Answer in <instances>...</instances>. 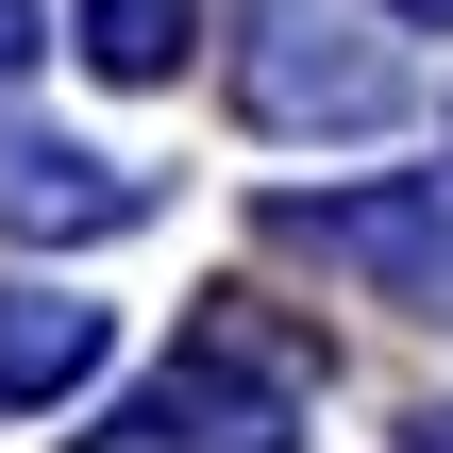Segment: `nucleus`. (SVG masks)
<instances>
[{
    "label": "nucleus",
    "instance_id": "nucleus-6",
    "mask_svg": "<svg viewBox=\"0 0 453 453\" xmlns=\"http://www.w3.org/2000/svg\"><path fill=\"white\" fill-rule=\"evenodd\" d=\"M403 453H453V420H420V437H403Z\"/></svg>",
    "mask_w": 453,
    "mask_h": 453
},
{
    "label": "nucleus",
    "instance_id": "nucleus-2",
    "mask_svg": "<svg viewBox=\"0 0 453 453\" xmlns=\"http://www.w3.org/2000/svg\"><path fill=\"white\" fill-rule=\"evenodd\" d=\"M118 219H151L134 168H101L67 134H0V235H118Z\"/></svg>",
    "mask_w": 453,
    "mask_h": 453
},
{
    "label": "nucleus",
    "instance_id": "nucleus-4",
    "mask_svg": "<svg viewBox=\"0 0 453 453\" xmlns=\"http://www.w3.org/2000/svg\"><path fill=\"white\" fill-rule=\"evenodd\" d=\"M101 370V303H50V286H0V403H50Z\"/></svg>",
    "mask_w": 453,
    "mask_h": 453
},
{
    "label": "nucleus",
    "instance_id": "nucleus-1",
    "mask_svg": "<svg viewBox=\"0 0 453 453\" xmlns=\"http://www.w3.org/2000/svg\"><path fill=\"white\" fill-rule=\"evenodd\" d=\"M286 252H336V269H370V286H420L453 319V185H370V202H286L269 219Z\"/></svg>",
    "mask_w": 453,
    "mask_h": 453
},
{
    "label": "nucleus",
    "instance_id": "nucleus-8",
    "mask_svg": "<svg viewBox=\"0 0 453 453\" xmlns=\"http://www.w3.org/2000/svg\"><path fill=\"white\" fill-rule=\"evenodd\" d=\"M403 17H453V0H403Z\"/></svg>",
    "mask_w": 453,
    "mask_h": 453
},
{
    "label": "nucleus",
    "instance_id": "nucleus-3",
    "mask_svg": "<svg viewBox=\"0 0 453 453\" xmlns=\"http://www.w3.org/2000/svg\"><path fill=\"white\" fill-rule=\"evenodd\" d=\"M252 118H403V67L387 50H319V17H269V50H252Z\"/></svg>",
    "mask_w": 453,
    "mask_h": 453
},
{
    "label": "nucleus",
    "instance_id": "nucleus-5",
    "mask_svg": "<svg viewBox=\"0 0 453 453\" xmlns=\"http://www.w3.org/2000/svg\"><path fill=\"white\" fill-rule=\"evenodd\" d=\"M185 17H202V0H84V50H101L118 84H168V67H185Z\"/></svg>",
    "mask_w": 453,
    "mask_h": 453
},
{
    "label": "nucleus",
    "instance_id": "nucleus-7",
    "mask_svg": "<svg viewBox=\"0 0 453 453\" xmlns=\"http://www.w3.org/2000/svg\"><path fill=\"white\" fill-rule=\"evenodd\" d=\"M0 67H17V0H0Z\"/></svg>",
    "mask_w": 453,
    "mask_h": 453
}]
</instances>
